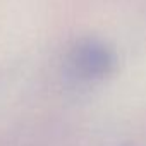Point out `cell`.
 <instances>
[{
  "label": "cell",
  "instance_id": "6da1fadb",
  "mask_svg": "<svg viewBox=\"0 0 146 146\" xmlns=\"http://www.w3.org/2000/svg\"><path fill=\"white\" fill-rule=\"evenodd\" d=\"M72 72L86 81H95L108 76L115 67V55L103 41L86 38L81 40L69 55Z\"/></svg>",
  "mask_w": 146,
  "mask_h": 146
}]
</instances>
